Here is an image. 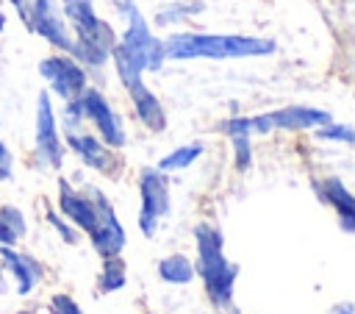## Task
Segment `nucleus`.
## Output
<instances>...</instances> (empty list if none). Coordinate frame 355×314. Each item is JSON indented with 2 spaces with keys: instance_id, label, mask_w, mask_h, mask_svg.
Wrapping results in <instances>:
<instances>
[{
  "instance_id": "nucleus-27",
  "label": "nucleus",
  "mask_w": 355,
  "mask_h": 314,
  "mask_svg": "<svg viewBox=\"0 0 355 314\" xmlns=\"http://www.w3.org/2000/svg\"><path fill=\"white\" fill-rule=\"evenodd\" d=\"M0 164H6V167H14V156H11V150H8V144L0 139Z\"/></svg>"
},
{
  "instance_id": "nucleus-23",
  "label": "nucleus",
  "mask_w": 355,
  "mask_h": 314,
  "mask_svg": "<svg viewBox=\"0 0 355 314\" xmlns=\"http://www.w3.org/2000/svg\"><path fill=\"white\" fill-rule=\"evenodd\" d=\"M44 217H47V222L58 231V236H61L67 245H75V242H78V228H75L69 220H64L55 208H50V206H47V208H44Z\"/></svg>"
},
{
  "instance_id": "nucleus-10",
  "label": "nucleus",
  "mask_w": 355,
  "mask_h": 314,
  "mask_svg": "<svg viewBox=\"0 0 355 314\" xmlns=\"http://www.w3.org/2000/svg\"><path fill=\"white\" fill-rule=\"evenodd\" d=\"M92 195L97 200V225L92 228L89 239H92V247L100 258H111V256H119L125 250V242H128V233L111 206V200L105 197L103 189L92 186Z\"/></svg>"
},
{
  "instance_id": "nucleus-25",
  "label": "nucleus",
  "mask_w": 355,
  "mask_h": 314,
  "mask_svg": "<svg viewBox=\"0 0 355 314\" xmlns=\"http://www.w3.org/2000/svg\"><path fill=\"white\" fill-rule=\"evenodd\" d=\"M50 311H53V314H83V308H80L69 295H53Z\"/></svg>"
},
{
  "instance_id": "nucleus-18",
  "label": "nucleus",
  "mask_w": 355,
  "mask_h": 314,
  "mask_svg": "<svg viewBox=\"0 0 355 314\" xmlns=\"http://www.w3.org/2000/svg\"><path fill=\"white\" fill-rule=\"evenodd\" d=\"M125 283H128V270H125V261H122L119 256L103 258V267H100V275H97V295H111V292H119Z\"/></svg>"
},
{
  "instance_id": "nucleus-19",
  "label": "nucleus",
  "mask_w": 355,
  "mask_h": 314,
  "mask_svg": "<svg viewBox=\"0 0 355 314\" xmlns=\"http://www.w3.org/2000/svg\"><path fill=\"white\" fill-rule=\"evenodd\" d=\"M202 142H189V144H180V147H175L172 153H166L161 161H158V170L161 172H178V170H186V167H191L200 156H202Z\"/></svg>"
},
{
  "instance_id": "nucleus-16",
  "label": "nucleus",
  "mask_w": 355,
  "mask_h": 314,
  "mask_svg": "<svg viewBox=\"0 0 355 314\" xmlns=\"http://www.w3.org/2000/svg\"><path fill=\"white\" fill-rule=\"evenodd\" d=\"M202 8L205 6L200 0H169V3H164V6L155 8L153 22H155V28H172V25H180V22L191 19Z\"/></svg>"
},
{
  "instance_id": "nucleus-3",
  "label": "nucleus",
  "mask_w": 355,
  "mask_h": 314,
  "mask_svg": "<svg viewBox=\"0 0 355 314\" xmlns=\"http://www.w3.org/2000/svg\"><path fill=\"white\" fill-rule=\"evenodd\" d=\"M114 11L116 17L125 22L122 36H116V47L136 61L144 72H158L164 67V42L153 33L147 17L141 14V8L136 6V0H114Z\"/></svg>"
},
{
  "instance_id": "nucleus-26",
  "label": "nucleus",
  "mask_w": 355,
  "mask_h": 314,
  "mask_svg": "<svg viewBox=\"0 0 355 314\" xmlns=\"http://www.w3.org/2000/svg\"><path fill=\"white\" fill-rule=\"evenodd\" d=\"M0 245H17V236H14V231L0 220Z\"/></svg>"
},
{
  "instance_id": "nucleus-9",
  "label": "nucleus",
  "mask_w": 355,
  "mask_h": 314,
  "mask_svg": "<svg viewBox=\"0 0 355 314\" xmlns=\"http://www.w3.org/2000/svg\"><path fill=\"white\" fill-rule=\"evenodd\" d=\"M333 114L324 111V108H316V106H283V108H275V111H263V114H252L250 117V128H252V136H266L272 131H313L324 122H330Z\"/></svg>"
},
{
  "instance_id": "nucleus-8",
  "label": "nucleus",
  "mask_w": 355,
  "mask_h": 314,
  "mask_svg": "<svg viewBox=\"0 0 355 314\" xmlns=\"http://www.w3.org/2000/svg\"><path fill=\"white\" fill-rule=\"evenodd\" d=\"M39 75L47 81V92L58 100H72L89 86V69L75 56L61 50L39 61Z\"/></svg>"
},
{
  "instance_id": "nucleus-13",
  "label": "nucleus",
  "mask_w": 355,
  "mask_h": 314,
  "mask_svg": "<svg viewBox=\"0 0 355 314\" xmlns=\"http://www.w3.org/2000/svg\"><path fill=\"white\" fill-rule=\"evenodd\" d=\"M313 189H316L319 200L327 203L336 211L338 228L344 233H355V195L344 186V181L330 175V178H322V181H313Z\"/></svg>"
},
{
  "instance_id": "nucleus-2",
  "label": "nucleus",
  "mask_w": 355,
  "mask_h": 314,
  "mask_svg": "<svg viewBox=\"0 0 355 314\" xmlns=\"http://www.w3.org/2000/svg\"><path fill=\"white\" fill-rule=\"evenodd\" d=\"M194 247H197L194 272L200 275L211 306L219 311L230 308L236 278L241 270H239V264H233L225 256V233L211 222H197L194 225Z\"/></svg>"
},
{
  "instance_id": "nucleus-5",
  "label": "nucleus",
  "mask_w": 355,
  "mask_h": 314,
  "mask_svg": "<svg viewBox=\"0 0 355 314\" xmlns=\"http://www.w3.org/2000/svg\"><path fill=\"white\" fill-rule=\"evenodd\" d=\"M78 103H80V111H83V119L92 122L94 133L114 150H122L128 144V131H125V119L122 114L111 106V100L97 89V86H86L80 94H78Z\"/></svg>"
},
{
  "instance_id": "nucleus-7",
  "label": "nucleus",
  "mask_w": 355,
  "mask_h": 314,
  "mask_svg": "<svg viewBox=\"0 0 355 314\" xmlns=\"http://www.w3.org/2000/svg\"><path fill=\"white\" fill-rule=\"evenodd\" d=\"M139 231L144 236H155L161 217L169 214L172 197H169V178L158 167H141L139 172Z\"/></svg>"
},
{
  "instance_id": "nucleus-28",
  "label": "nucleus",
  "mask_w": 355,
  "mask_h": 314,
  "mask_svg": "<svg viewBox=\"0 0 355 314\" xmlns=\"http://www.w3.org/2000/svg\"><path fill=\"white\" fill-rule=\"evenodd\" d=\"M327 314H355V303H336Z\"/></svg>"
},
{
  "instance_id": "nucleus-31",
  "label": "nucleus",
  "mask_w": 355,
  "mask_h": 314,
  "mask_svg": "<svg viewBox=\"0 0 355 314\" xmlns=\"http://www.w3.org/2000/svg\"><path fill=\"white\" fill-rule=\"evenodd\" d=\"M6 25H8V14H6V3L0 0V31H6Z\"/></svg>"
},
{
  "instance_id": "nucleus-11",
  "label": "nucleus",
  "mask_w": 355,
  "mask_h": 314,
  "mask_svg": "<svg viewBox=\"0 0 355 314\" xmlns=\"http://www.w3.org/2000/svg\"><path fill=\"white\" fill-rule=\"evenodd\" d=\"M64 144L67 150H72L78 156V161L94 172H103V175H114L119 170V156L114 147H108L97 133H89V131H72V133H64Z\"/></svg>"
},
{
  "instance_id": "nucleus-12",
  "label": "nucleus",
  "mask_w": 355,
  "mask_h": 314,
  "mask_svg": "<svg viewBox=\"0 0 355 314\" xmlns=\"http://www.w3.org/2000/svg\"><path fill=\"white\" fill-rule=\"evenodd\" d=\"M58 214L64 220H69L78 231L92 233V228L97 225V200L92 195V186L86 189H75L67 178H58Z\"/></svg>"
},
{
  "instance_id": "nucleus-6",
  "label": "nucleus",
  "mask_w": 355,
  "mask_h": 314,
  "mask_svg": "<svg viewBox=\"0 0 355 314\" xmlns=\"http://www.w3.org/2000/svg\"><path fill=\"white\" fill-rule=\"evenodd\" d=\"M25 28L44 39L50 47L69 53L72 50V31L64 17L58 0H25Z\"/></svg>"
},
{
  "instance_id": "nucleus-17",
  "label": "nucleus",
  "mask_w": 355,
  "mask_h": 314,
  "mask_svg": "<svg viewBox=\"0 0 355 314\" xmlns=\"http://www.w3.org/2000/svg\"><path fill=\"white\" fill-rule=\"evenodd\" d=\"M194 275H197L194 264L183 253H172V256L158 261V278L164 283H169V286H186V283L194 281Z\"/></svg>"
},
{
  "instance_id": "nucleus-21",
  "label": "nucleus",
  "mask_w": 355,
  "mask_h": 314,
  "mask_svg": "<svg viewBox=\"0 0 355 314\" xmlns=\"http://www.w3.org/2000/svg\"><path fill=\"white\" fill-rule=\"evenodd\" d=\"M58 117V128L64 131V133H72V131H80L83 128V111H80V103H78V97H72V100H64V106H61V111L55 114Z\"/></svg>"
},
{
  "instance_id": "nucleus-24",
  "label": "nucleus",
  "mask_w": 355,
  "mask_h": 314,
  "mask_svg": "<svg viewBox=\"0 0 355 314\" xmlns=\"http://www.w3.org/2000/svg\"><path fill=\"white\" fill-rule=\"evenodd\" d=\"M0 220L14 231V236L17 239H22L25 233H28V220H25V214L17 208V206H0Z\"/></svg>"
},
{
  "instance_id": "nucleus-22",
  "label": "nucleus",
  "mask_w": 355,
  "mask_h": 314,
  "mask_svg": "<svg viewBox=\"0 0 355 314\" xmlns=\"http://www.w3.org/2000/svg\"><path fill=\"white\" fill-rule=\"evenodd\" d=\"M252 136L247 133H239V136H230V144H233V161H236V170L239 172H247L252 167V144H250Z\"/></svg>"
},
{
  "instance_id": "nucleus-1",
  "label": "nucleus",
  "mask_w": 355,
  "mask_h": 314,
  "mask_svg": "<svg viewBox=\"0 0 355 314\" xmlns=\"http://www.w3.org/2000/svg\"><path fill=\"white\" fill-rule=\"evenodd\" d=\"M164 42L166 61H194V58H258L272 56L277 50L275 39L266 36H244V33H197V31H175Z\"/></svg>"
},
{
  "instance_id": "nucleus-20",
  "label": "nucleus",
  "mask_w": 355,
  "mask_h": 314,
  "mask_svg": "<svg viewBox=\"0 0 355 314\" xmlns=\"http://www.w3.org/2000/svg\"><path fill=\"white\" fill-rule=\"evenodd\" d=\"M313 136L322 142H344V144H355V128L344 125V122H324L319 128H313Z\"/></svg>"
},
{
  "instance_id": "nucleus-29",
  "label": "nucleus",
  "mask_w": 355,
  "mask_h": 314,
  "mask_svg": "<svg viewBox=\"0 0 355 314\" xmlns=\"http://www.w3.org/2000/svg\"><path fill=\"white\" fill-rule=\"evenodd\" d=\"M3 3H8L19 14V19H25V0H3Z\"/></svg>"
},
{
  "instance_id": "nucleus-4",
  "label": "nucleus",
  "mask_w": 355,
  "mask_h": 314,
  "mask_svg": "<svg viewBox=\"0 0 355 314\" xmlns=\"http://www.w3.org/2000/svg\"><path fill=\"white\" fill-rule=\"evenodd\" d=\"M67 156V144L58 128L53 94L42 89L36 94V114H33V161L42 170H61Z\"/></svg>"
},
{
  "instance_id": "nucleus-30",
  "label": "nucleus",
  "mask_w": 355,
  "mask_h": 314,
  "mask_svg": "<svg viewBox=\"0 0 355 314\" xmlns=\"http://www.w3.org/2000/svg\"><path fill=\"white\" fill-rule=\"evenodd\" d=\"M11 175H14V167H6V164H0V183H3V181H8Z\"/></svg>"
},
{
  "instance_id": "nucleus-15",
  "label": "nucleus",
  "mask_w": 355,
  "mask_h": 314,
  "mask_svg": "<svg viewBox=\"0 0 355 314\" xmlns=\"http://www.w3.org/2000/svg\"><path fill=\"white\" fill-rule=\"evenodd\" d=\"M125 92H128V97H130V103H133L136 119H139L147 131L161 133V131L166 128V111H164L161 100L155 97V92L144 83V78L136 81V83H130V86H125Z\"/></svg>"
},
{
  "instance_id": "nucleus-14",
  "label": "nucleus",
  "mask_w": 355,
  "mask_h": 314,
  "mask_svg": "<svg viewBox=\"0 0 355 314\" xmlns=\"http://www.w3.org/2000/svg\"><path fill=\"white\" fill-rule=\"evenodd\" d=\"M0 261H3V267L11 272V278L17 283V295L25 297L42 283V275H44L42 264L28 253L14 250V245H0Z\"/></svg>"
}]
</instances>
